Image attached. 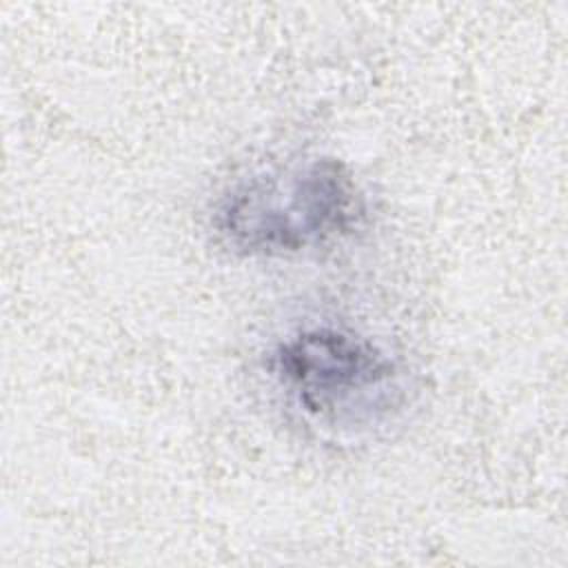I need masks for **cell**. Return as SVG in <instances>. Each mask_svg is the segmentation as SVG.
Here are the masks:
<instances>
[{"label":"cell","instance_id":"6da1fadb","mask_svg":"<svg viewBox=\"0 0 568 568\" xmlns=\"http://www.w3.org/2000/svg\"><path fill=\"white\" fill-rule=\"evenodd\" d=\"M366 215L353 171L317 155L251 173L215 200L211 229L242 257H295L353 235Z\"/></svg>","mask_w":568,"mask_h":568},{"label":"cell","instance_id":"7a4b0ae2","mask_svg":"<svg viewBox=\"0 0 568 568\" xmlns=\"http://www.w3.org/2000/svg\"><path fill=\"white\" fill-rule=\"evenodd\" d=\"M266 373L288 408L331 430L379 426L408 399V373L397 357L328 322L302 324L275 339Z\"/></svg>","mask_w":568,"mask_h":568}]
</instances>
